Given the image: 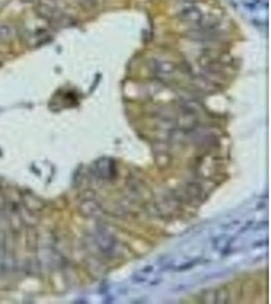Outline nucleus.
Wrapping results in <instances>:
<instances>
[{"instance_id":"nucleus-1","label":"nucleus","mask_w":271,"mask_h":304,"mask_svg":"<svg viewBox=\"0 0 271 304\" xmlns=\"http://www.w3.org/2000/svg\"><path fill=\"white\" fill-rule=\"evenodd\" d=\"M16 37V29L12 24L0 23V44L4 45L13 41Z\"/></svg>"}]
</instances>
